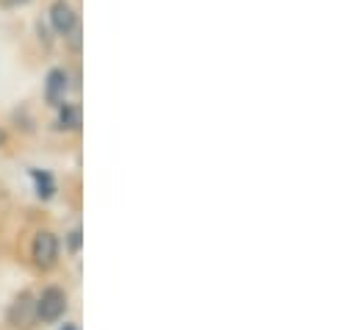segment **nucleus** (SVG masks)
Instances as JSON below:
<instances>
[{"mask_svg": "<svg viewBox=\"0 0 358 330\" xmlns=\"http://www.w3.org/2000/svg\"><path fill=\"white\" fill-rule=\"evenodd\" d=\"M6 145V134H3V128H0V148Z\"/></svg>", "mask_w": 358, "mask_h": 330, "instance_id": "9d476101", "label": "nucleus"}, {"mask_svg": "<svg viewBox=\"0 0 358 330\" xmlns=\"http://www.w3.org/2000/svg\"><path fill=\"white\" fill-rule=\"evenodd\" d=\"M34 322H36V300L31 297V292H22L8 306V325H14V328H31Z\"/></svg>", "mask_w": 358, "mask_h": 330, "instance_id": "7ed1b4c3", "label": "nucleus"}, {"mask_svg": "<svg viewBox=\"0 0 358 330\" xmlns=\"http://www.w3.org/2000/svg\"><path fill=\"white\" fill-rule=\"evenodd\" d=\"M48 17H50V25L59 36H70L73 31H78V14L67 0H53Z\"/></svg>", "mask_w": 358, "mask_h": 330, "instance_id": "20e7f679", "label": "nucleus"}, {"mask_svg": "<svg viewBox=\"0 0 358 330\" xmlns=\"http://www.w3.org/2000/svg\"><path fill=\"white\" fill-rule=\"evenodd\" d=\"M67 94V73L64 70H50L48 81H45V100L50 106H59Z\"/></svg>", "mask_w": 358, "mask_h": 330, "instance_id": "39448f33", "label": "nucleus"}, {"mask_svg": "<svg viewBox=\"0 0 358 330\" xmlns=\"http://www.w3.org/2000/svg\"><path fill=\"white\" fill-rule=\"evenodd\" d=\"M59 252H62V245H59V236L50 234V231H39L34 236V245H31V258L39 269H53L59 264Z\"/></svg>", "mask_w": 358, "mask_h": 330, "instance_id": "f03ea898", "label": "nucleus"}, {"mask_svg": "<svg viewBox=\"0 0 358 330\" xmlns=\"http://www.w3.org/2000/svg\"><path fill=\"white\" fill-rule=\"evenodd\" d=\"M59 128L62 131H78L81 128V108L70 103H59Z\"/></svg>", "mask_w": 358, "mask_h": 330, "instance_id": "423d86ee", "label": "nucleus"}, {"mask_svg": "<svg viewBox=\"0 0 358 330\" xmlns=\"http://www.w3.org/2000/svg\"><path fill=\"white\" fill-rule=\"evenodd\" d=\"M62 330H78V328H76V325H64Z\"/></svg>", "mask_w": 358, "mask_h": 330, "instance_id": "9b49d317", "label": "nucleus"}, {"mask_svg": "<svg viewBox=\"0 0 358 330\" xmlns=\"http://www.w3.org/2000/svg\"><path fill=\"white\" fill-rule=\"evenodd\" d=\"M67 250L70 252H78L81 250V228H73L70 236H67Z\"/></svg>", "mask_w": 358, "mask_h": 330, "instance_id": "6e6552de", "label": "nucleus"}, {"mask_svg": "<svg viewBox=\"0 0 358 330\" xmlns=\"http://www.w3.org/2000/svg\"><path fill=\"white\" fill-rule=\"evenodd\" d=\"M8 6H22V3H28V0H6Z\"/></svg>", "mask_w": 358, "mask_h": 330, "instance_id": "1a4fd4ad", "label": "nucleus"}, {"mask_svg": "<svg viewBox=\"0 0 358 330\" xmlns=\"http://www.w3.org/2000/svg\"><path fill=\"white\" fill-rule=\"evenodd\" d=\"M31 178H34V183H36V194H39L42 200H50V197L56 194V180H53L48 172L31 169Z\"/></svg>", "mask_w": 358, "mask_h": 330, "instance_id": "0eeeda50", "label": "nucleus"}, {"mask_svg": "<svg viewBox=\"0 0 358 330\" xmlns=\"http://www.w3.org/2000/svg\"><path fill=\"white\" fill-rule=\"evenodd\" d=\"M64 311H67V294H64V289L48 286L36 297V322L53 325V322H59L64 317Z\"/></svg>", "mask_w": 358, "mask_h": 330, "instance_id": "f257e3e1", "label": "nucleus"}]
</instances>
